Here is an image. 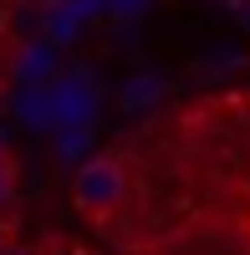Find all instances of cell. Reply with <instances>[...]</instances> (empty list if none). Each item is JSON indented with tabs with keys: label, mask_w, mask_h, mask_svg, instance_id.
<instances>
[{
	"label": "cell",
	"mask_w": 250,
	"mask_h": 255,
	"mask_svg": "<svg viewBox=\"0 0 250 255\" xmlns=\"http://www.w3.org/2000/svg\"><path fill=\"white\" fill-rule=\"evenodd\" d=\"M0 255H5V235H0Z\"/></svg>",
	"instance_id": "cell-3"
},
{
	"label": "cell",
	"mask_w": 250,
	"mask_h": 255,
	"mask_svg": "<svg viewBox=\"0 0 250 255\" xmlns=\"http://www.w3.org/2000/svg\"><path fill=\"white\" fill-rule=\"evenodd\" d=\"M128 163L118 153H92L87 163L72 174V204L82 209L87 220H113L123 199H128Z\"/></svg>",
	"instance_id": "cell-1"
},
{
	"label": "cell",
	"mask_w": 250,
	"mask_h": 255,
	"mask_svg": "<svg viewBox=\"0 0 250 255\" xmlns=\"http://www.w3.org/2000/svg\"><path fill=\"white\" fill-rule=\"evenodd\" d=\"M15 209V158L0 148V220H10Z\"/></svg>",
	"instance_id": "cell-2"
}]
</instances>
